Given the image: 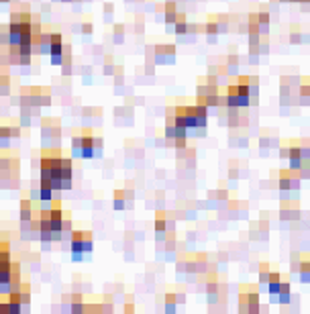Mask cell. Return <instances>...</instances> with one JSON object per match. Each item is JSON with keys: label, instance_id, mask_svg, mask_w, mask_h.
I'll use <instances>...</instances> for the list:
<instances>
[{"label": "cell", "instance_id": "obj_11", "mask_svg": "<svg viewBox=\"0 0 310 314\" xmlns=\"http://www.w3.org/2000/svg\"><path fill=\"white\" fill-rule=\"evenodd\" d=\"M174 27H176V33H178V35H186V31H188L186 17H184V15H178V19H176V22H174Z\"/></svg>", "mask_w": 310, "mask_h": 314}, {"label": "cell", "instance_id": "obj_3", "mask_svg": "<svg viewBox=\"0 0 310 314\" xmlns=\"http://www.w3.org/2000/svg\"><path fill=\"white\" fill-rule=\"evenodd\" d=\"M300 173H298L296 169H282L280 171V190L284 192H296L298 188H300Z\"/></svg>", "mask_w": 310, "mask_h": 314}, {"label": "cell", "instance_id": "obj_17", "mask_svg": "<svg viewBox=\"0 0 310 314\" xmlns=\"http://www.w3.org/2000/svg\"><path fill=\"white\" fill-rule=\"evenodd\" d=\"M0 2H8V0H0Z\"/></svg>", "mask_w": 310, "mask_h": 314}, {"label": "cell", "instance_id": "obj_8", "mask_svg": "<svg viewBox=\"0 0 310 314\" xmlns=\"http://www.w3.org/2000/svg\"><path fill=\"white\" fill-rule=\"evenodd\" d=\"M275 300H278L280 304H288V302H290V284L288 282L280 284V290H278V296H275Z\"/></svg>", "mask_w": 310, "mask_h": 314}, {"label": "cell", "instance_id": "obj_16", "mask_svg": "<svg viewBox=\"0 0 310 314\" xmlns=\"http://www.w3.org/2000/svg\"><path fill=\"white\" fill-rule=\"evenodd\" d=\"M288 2H308V0H288Z\"/></svg>", "mask_w": 310, "mask_h": 314}, {"label": "cell", "instance_id": "obj_15", "mask_svg": "<svg viewBox=\"0 0 310 314\" xmlns=\"http://www.w3.org/2000/svg\"><path fill=\"white\" fill-rule=\"evenodd\" d=\"M92 31V25H84V33H90Z\"/></svg>", "mask_w": 310, "mask_h": 314}, {"label": "cell", "instance_id": "obj_12", "mask_svg": "<svg viewBox=\"0 0 310 314\" xmlns=\"http://www.w3.org/2000/svg\"><path fill=\"white\" fill-rule=\"evenodd\" d=\"M114 208H117V210H123L124 208V192L123 190H117V194H114Z\"/></svg>", "mask_w": 310, "mask_h": 314}, {"label": "cell", "instance_id": "obj_1", "mask_svg": "<svg viewBox=\"0 0 310 314\" xmlns=\"http://www.w3.org/2000/svg\"><path fill=\"white\" fill-rule=\"evenodd\" d=\"M100 149H102V141L100 139H94L88 133L74 137V141H72V155L74 157L90 159L94 155H100Z\"/></svg>", "mask_w": 310, "mask_h": 314}, {"label": "cell", "instance_id": "obj_9", "mask_svg": "<svg viewBox=\"0 0 310 314\" xmlns=\"http://www.w3.org/2000/svg\"><path fill=\"white\" fill-rule=\"evenodd\" d=\"M165 22L169 27H174V22H176V19H178V10H176V4L174 2H167L165 4Z\"/></svg>", "mask_w": 310, "mask_h": 314}, {"label": "cell", "instance_id": "obj_5", "mask_svg": "<svg viewBox=\"0 0 310 314\" xmlns=\"http://www.w3.org/2000/svg\"><path fill=\"white\" fill-rule=\"evenodd\" d=\"M282 277H280V273L273 270V267H269V265H261V272H259V286L261 288H268L269 284H273V282H280Z\"/></svg>", "mask_w": 310, "mask_h": 314}, {"label": "cell", "instance_id": "obj_6", "mask_svg": "<svg viewBox=\"0 0 310 314\" xmlns=\"http://www.w3.org/2000/svg\"><path fill=\"white\" fill-rule=\"evenodd\" d=\"M174 55H176L174 45H159V47H155V60H157L159 63L174 62Z\"/></svg>", "mask_w": 310, "mask_h": 314}, {"label": "cell", "instance_id": "obj_13", "mask_svg": "<svg viewBox=\"0 0 310 314\" xmlns=\"http://www.w3.org/2000/svg\"><path fill=\"white\" fill-rule=\"evenodd\" d=\"M171 229H174V227H169L164 218H159L157 223H155V232H157V235H164L165 230H171Z\"/></svg>", "mask_w": 310, "mask_h": 314}, {"label": "cell", "instance_id": "obj_14", "mask_svg": "<svg viewBox=\"0 0 310 314\" xmlns=\"http://www.w3.org/2000/svg\"><path fill=\"white\" fill-rule=\"evenodd\" d=\"M300 96L306 102H310V82H308V80H304V82L300 84Z\"/></svg>", "mask_w": 310, "mask_h": 314}, {"label": "cell", "instance_id": "obj_4", "mask_svg": "<svg viewBox=\"0 0 310 314\" xmlns=\"http://www.w3.org/2000/svg\"><path fill=\"white\" fill-rule=\"evenodd\" d=\"M241 310L243 312H257L259 310L257 292H253V290L247 286H243V290H241Z\"/></svg>", "mask_w": 310, "mask_h": 314}, {"label": "cell", "instance_id": "obj_7", "mask_svg": "<svg viewBox=\"0 0 310 314\" xmlns=\"http://www.w3.org/2000/svg\"><path fill=\"white\" fill-rule=\"evenodd\" d=\"M298 272H300V282L308 284L310 282V255H304L300 259V267H298Z\"/></svg>", "mask_w": 310, "mask_h": 314}, {"label": "cell", "instance_id": "obj_2", "mask_svg": "<svg viewBox=\"0 0 310 314\" xmlns=\"http://www.w3.org/2000/svg\"><path fill=\"white\" fill-rule=\"evenodd\" d=\"M72 257L78 261V259H82V255L84 253H90L92 247H94V241H92V232L88 230H74L72 232Z\"/></svg>", "mask_w": 310, "mask_h": 314}, {"label": "cell", "instance_id": "obj_10", "mask_svg": "<svg viewBox=\"0 0 310 314\" xmlns=\"http://www.w3.org/2000/svg\"><path fill=\"white\" fill-rule=\"evenodd\" d=\"M31 218H33V208H31V202L27 200H22L21 202V220L22 223H31Z\"/></svg>", "mask_w": 310, "mask_h": 314}]
</instances>
